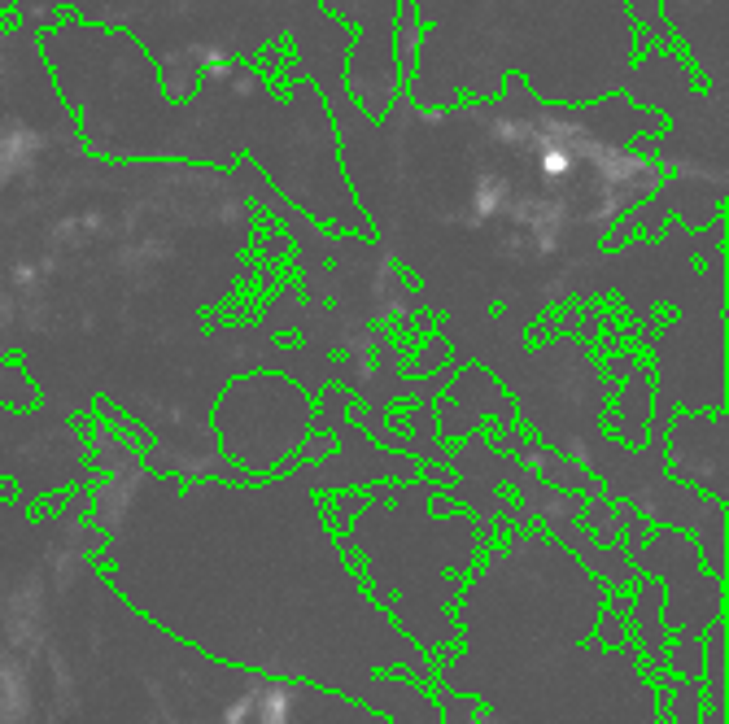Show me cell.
I'll return each instance as SVG.
<instances>
[{"mask_svg":"<svg viewBox=\"0 0 729 724\" xmlns=\"http://www.w3.org/2000/svg\"><path fill=\"white\" fill-rule=\"evenodd\" d=\"M660 18L695 83L725 105V0H660Z\"/></svg>","mask_w":729,"mask_h":724,"instance_id":"6da1fadb","label":"cell"},{"mask_svg":"<svg viewBox=\"0 0 729 724\" xmlns=\"http://www.w3.org/2000/svg\"><path fill=\"white\" fill-rule=\"evenodd\" d=\"M420 44H424V22L415 0H402L398 18H393V62H398L402 83H411L415 66H420Z\"/></svg>","mask_w":729,"mask_h":724,"instance_id":"7a4b0ae2","label":"cell"}]
</instances>
